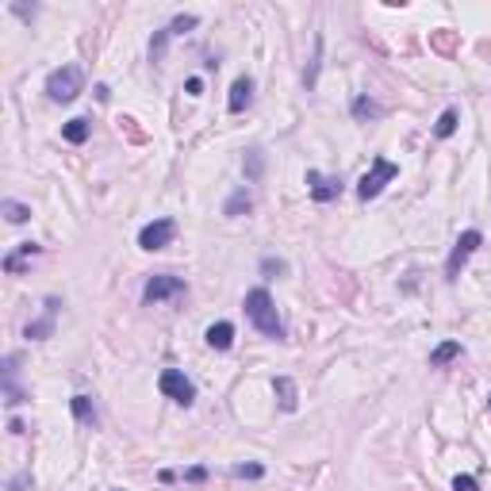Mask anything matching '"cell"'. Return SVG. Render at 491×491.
<instances>
[{
  "label": "cell",
  "mask_w": 491,
  "mask_h": 491,
  "mask_svg": "<svg viewBox=\"0 0 491 491\" xmlns=\"http://www.w3.org/2000/svg\"><path fill=\"white\" fill-rule=\"evenodd\" d=\"M246 315H250V323L258 326L261 334L284 338V323H280V315H276V303H273V296H269L265 288L246 292Z\"/></svg>",
  "instance_id": "1"
},
{
  "label": "cell",
  "mask_w": 491,
  "mask_h": 491,
  "mask_svg": "<svg viewBox=\"0 0 491 491\" xmlns=\"http://www.w3.org/2000/svg\"><path fill=\"white\" fill-rule=\"evenodd\" d=\"M81 84H84L81 66H62V69H54V73L46 77V96H51L54 104H69V100H77Z\"/></svg>",
  "instance_id": "2"
},
{
  "label": "cell",
  "mask_w": 491,
  "mask_h": 491,
  "mask_svg": "<svg viewBox=\"0 0 491 491\" xmlns=\"http://www.w3.org/2000/svg\"><path fill=\"white\" fill-rule=\"evenodd\" d=\"M395 177H400V166H391L388 158H373V169L357 181V196L361 200H376L384 192V184H391Z\"/></svg>",
  "instance_id": "3"
},
{
  "label": "cell",
  "mask_w": 491,
  "mask_h": 491,
  "mask_svg": "<svg viewBox=\"0 0 491 491\" xmlns=\"http://www.w3.org/2000/svg\"><path fill=\"white\" fill-rule=\"evenodd\" d=\"M158 388L166 391L173 403H181V407H192V400H196V388H192V380L181 368H166V373L158 376Z\"/></svg>",
  "instance_id": "4"
},
{
  "label": "cell",
  "mask_w": 491,
  "mask_h": 491,
  "mask_svg": "<svg viewBox=\"0 0 491 491\" xmlns=\"http://www.w3.org/2000/svg\"><path fill=\"white\" fill-rule=\"evenodd\" d=\"M177 296H184V280H181V276H169V273L150 276V280H146V288H142V300H146V303L177 300Z\"/></svg>",
  "instance_id": "5"
},
{
  "label": "cell",
  "mask_w": 491,
  "mask_h": 491,
  "mask_svg": "<svg viewBox=\"0 0 491 491\" xmlns=\"http://www.w3.org/2000/svg\"><path fill=\"white\" fill-rule=\"evenodd\" d=\"M480 242H483V234H480V231H465V234L457 238V246H453L449 261H445V276H449V280H457V276H461L465 261L476 253V246H480Z\"/></svg>",
  "instance_id": "6"
},
{
  "label": "cell",
  "mask_w": 491,
  "mask_h": 491,
  "mask_svg": "<svg viewBox=\"0 0 491 491\" xmlns=\"http://www.w3.org/2000/svg\"><path fill=\"white\" fill-rule=\"evenodd\" d=\"M173 234H177V223H173V219H154V223L142 226L139 246H142V250H166L169 242H173Z\"/></svg>",
  "instance_id": "7"
},
{
  "label": "cell",
  "mask_w": 491,
  "mask_h": 491,
  "mask_svg": "<svg viewBox=\"0 0 491 491\" xmlns=\"http://www.w3.org/2000/svg\"><path fill=\"white\" fill-rule=\"evenodd\" d=\"M58 307H62V300H58V296H51V300L42 303V319H35V323H27L24 338H31V341H42V338H51V330H54V315H58Z\"/></svg>",
  "instance_id": "8"
},
{
  "label": "cell",
  "mask_w": 491,
  "mask_h": 491,
  "mask_svg": "<svg viewBox=\"0 0 491 491\" xmlns=\"http://www.w3.org/2000/svg\"><path fill=\"white\" fill-rule=\"evenodd\" d=\"M307 188H311V196H315L319 204H330V200H338L341 181H338V177L319 173V169H307Z\"/></svg>",
  "instance_id": "9"
},
{
  "label": "cell",
  "mask_w": 491,
  "mask_h": 491,
  "mask_svg": "<svg viewBox=\"0 0 491 491\" xmlns=\"http://www.w3.org/2000/svg\"><path fill=\"white\" fill-rule=\"evenodd\" d=\"M39 250H42L39 242H19L16 250L4 258V273H24V265H27L31 258H39Z\"/></svg>",
  "instance_id": "10"
},
{
  "label": "cell",
  "mask_w": 491,
  "mask_h": 491,
  "mask_svg": "<svg viewBox=\"0 0 491 491\" xmlns=\"http://www.w3.org/2000/svg\"><path fill=\"white\" fill-rule=\"evenodd\" d=\"M273 391H276V400H280V407L288 411V415L300 407V391H296V380H288V376H276V380H273Z\"/></svg>",
  "instance_id": "11"
},
{
  "label": "cell",
  "mask_w": 491,
  "mask_h": 491,
  "mask_svg": "<svg viewBox=\"0 0 491 491\" xmlns=\"http://www.w3.org/2000/svg\"><path fill=\"white\" fill-rule=\"evenodd\" d=\"M250 100H253V81L250 77H238V81L231 84V100H226V108L242 111V108H250Z\"/></svg>",
  "instance_id": "12"
},
{
  "label": "cell",
  "mask_w": 491,
  "mask_h": 491,
  "mask_svg": "<svg viewBox=\"0 0 491 491\" xmlns=\"http://www.w3.org/2000/svg\"><path fill=\"white\" fill-rule=\"evenodd\" d=\"M204 338H208L211 350H231V346H234V326L231 323H211Z\"/></svg>",
  "instance_id": "13"
},
{
  "label": "cell",
  "mask_w": 491,
  "mask_h": 491,
  "mask_svg": "<svg viewBox=\"0 0 491 491\" xmlns=\"http://www.w3.org/2000/svg\"><path fill=\"white\" fill-rule=\"evenodd\" d=\"M89 131H92V123H89V119H69V123L62 127V139H66V142H73V146H81V142L89 139Z\"/></svg>",
  "instance_id": "14"
},
{
  "label": "cell",
  "mask_w": 491,
  "mask_h": 491,
  "mask_svg": "<svg viewBox=\"0 0 491 491\" xmlns=\"http://www.w3.org/2000/svg\"><path fill=\"white\" fill-rule=\"evenodd\" d=\"M453 357H461V341H441L438 350L430 353V365H434V368H441V365H449Z\"/></svg>",
  "instance_id": "15"
},
{
  "label": "cell",
  "mask_w": 491,
  "mask_h": 491,
  "mask_svg": "<svg viewBox=\"0 0 491 491\" xmlns=\"http://www.w3.org/2000/svg\"><path fill=\"white\" fill-rule=\"evenodd\" d=\"M430 46L438 54H453L457 51V31H438V35H430Z\"/></svg>",
  "instance_id": "16"
},
{
  "label": "cell",
  "mask_w": 491,
  "mask_h": 491,
  "mask_svg": "<svg viewBox=\"0 0 491 491\" xmlns=\"http://www.w3.org/2000/svg\"><path fill=\"white\" fill-rule=\"evenodd\" d=\"M73 415H77V422H96V411H92V400L89 395H73Z\"/></svg>",
  "instance_id": "17"
},
{
  "label": "cell",
  "mask_w": 491,
  "mask_h": 491,
  "mask_svg": "<svg viewBox=\"0 0 491 491\" xmlns=\"http://www.w3.org/2000/svg\"><path fill=\"white\" fill-rule=\"evenodd\" d=\"M0 211L8 215V223H27V219H31V208H27V204H16V200H4Z\"/></svg>",
  "instance_id": "18"
},
{
  "label": "cell",
  "mask_w": 491,
  "mask_h": 491,
  "mask_svg": "<svg viewBox=\"0 0 491 491\" xmlns=\"http://www.w3.org/2000/svg\"><path fill=\"white\" fill-rule=\"evenodd\" d=\"M453 131H457V111L445 108V111H441V119L434 123V134H438V139H449Z\"/></svg>",
  "instance_id": "19"
},
{
  "label": "cell",
  "mask_w": 491,
  "mask_h": 491,
  "mask_svg": "<svg viewBox=\"0 0 491 491\" xmlns=\"http://www.w3.org/2000/svg\"><path fill=\"white\" fill-rule=\"evenodd\" d=\"M226 215H242V211H250V192H246V188H238V192H234V196H231V200H226Z\"/></svg>",
  "instance_id": "20"
},
{
  "label": "cell",
  "mask_w": 491,
  "mask_h": 491,
  "mask_svg": "<svg viewBox=\"0 0 491 491\" xmlns=\"http://www.w3.org/2000/svg\"><path fill=\"white\" fill-rule=\"evenodd\" d=\"M353 116H357V119H376V116H380V108H376L368 96H357V100H353Z\"/></svg>",
  "instance_id": "21"
},
{
  "label": "cell",
  "mask_w": 491,
  "mask_h": 491,
  "mask_svg": "<svg viewBox=\"0 0 491 491\" xmlns=\"http://www.w3.org/2000/svg\"><path fill=\"white\" fill-rule=\"evenodd\" d=\"M196 24H200V19H196V16H177L173 24L166 27V31H169V35H184V31H192V27H196Z\"/></svg>",
  "instance_id": "22"
},
{
  "label": "cell",
  "mask_w": 491,
  "mask_h": 491,
  "mask_svg": "<svg viewBox=\"0 0 491 491\" xmlns=\"http://www.w3.org/2000/svg\"><path fill=\"white\" fill-rule=\"evenodd\" d=\"M166 39H169V31H158V35H154V42H150V58H154V62H161V54H166Z\"/></svg>",
  "instance_id": "23"
},
{
  "label": "cell",
  "mask_w": 491,
  "mask_h": 491,
  "mask_svg": "<svg viewBox=\"0 0 491 491\" xmlns=\"http://www.w3.org/2000/svg\"><path fill=\"white\" fill-rule=\"evenodd\" d=\"M231 472L238 476V480H246V476H250V480H258V476L265 472V468H261V465H234Z\"/></svg>",
  "instance_id": "24"
},
{
  "label": "cell",
  "mask_w": 491,
  "mask_h": 491,
  "mask_svg": "<svg viewBox=\"0 0 491 491\" xmlns=\"http://www.w3.org/2000/svg\"><path fill=\"white\" fill-rule=\"evenodd\" d=\"M246 173H250V181H258V177H261V150H250V161H246Z\"/></svg>",
  "instance_id": "25"
},
{
  "label": "cell",
  "mask_w": 491,
  "mask_h": 491,
  "mask_svg": "<svg viewBox=\"0 0 491 491\" xmlns=\"http://www.w3.org/2000/svg\"><path fill=\"white\" fill-rule=\"evenodd\" d=\"M453 491H480V483H476L472 476H457V480H453Z\"/></svg>",
  "instance_id": "26"
},
{
  "label": "cell",
  "mask_w": 491,
  "mask_h": 491,
  "mask_svg": "<svg viewBox=\"0 0 491 491\" xmlns=\"http://www.w3.org/2000/svg\"><path fill=\"white\" fill-rule=\"evenodd\" d=\"M261 273H269V276H273V273H284V261H276V258H265V261H261Z\"/></svg>",
  "instance_id": "27"
},
{
  "label": "cell",
  "mask_w": 491,
  "mask_h": 491,
  "mask_svg": "<svg viewBox=\"0 0 491 491\" xmlns=\"http://www.w3.org/2000/svg\"><path fill=\"white\" fill-rule=\"evenodd\" d=\"M184 480H192V483H200V480H208V468H188V472H184Z\"/></svg>",
  "instance_id": "28"
},
{
  "label": "cell",
  "mask_w": 491,
  "mask_h": 491,
  "mask_svg": "<svg viewBox=\"0 0 491 491\" xmlns=\"http://www.w3.org/2000/svg\"><path fill=\"white\" fill-rule=\"evenodd\" d=\"M184 89H188V96H200V92H204V81H200V77H188V84H184Z\"/></svg>",
  "instance_id": "29"
}]
</instances>
